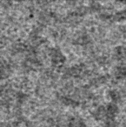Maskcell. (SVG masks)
I'll return each instance as SVG.
<instances>
[{
    "label": "cell",
    "instance_id": "6da1fadb",
    "mask_svg": "<svg viewBox=\"0 0 126 127\" xmlns=\"http://www.w3.org/2000/svg\"><path fill=\"white\" fill-rule=\"evenodd\" d=\"M50 58L51 61L56 65L63 64L65 61V57L61 51L58 48H52L50 51Z\"/></svg>",
    "mask_w": 126,
    "mask_h": 127
},
{
    "label": "cell",
    "instance_id": "7a4b0ae2",
    "mask_svg": "<svg viewBox=\"0 0 126 127\" xmlns=\"http://www.w3.org/2000/svg\"><path fill=\"white\" fill-rule=\"evenodd\" d=\"M106 112H107V120L105 123H111L116 118V116L118 113V107L115 103H110L106 106Z\"/></svg>",
    "mask_w": 126,
    "mask_h": 127
},
{
    "label": "cell",
    "instance_id": "3957f363",
    "mask_svg": "<svg viewBox=\"0 0 126 127\" xmlns=\"http://www.w3.org/2000/svg\"><path fill=\"white\" fill-rule=\"evenodd\" d=\"M113 55L117 61H125L126 60V46L119 45L114 49Z\"/></svg>",
    "mask_w": 126,
    "mask_h": 127
},
{
    "label": "cell",
    "instance_id": "277c9868",
    "mask_svg": "<svg viewBox=\"0 0 126 127\" xmlns=\"http://www.w3.org/2000/svg\"><path fill=\"white\" fill-rule=\"evenodd\" d=\"M95 119L99 120V121H104L106 122L107 120V112H106V107L105 106H99L96 109H95L93 112Z\"/></svg>",
    "mask_w": 126,
    "mask_h": 127
},
{
    "label": "cell",
    "instance_id": "5b68a950",
    "mask_svg": "<svg viewBox=\"0 0 126 127\" xmlns=\"http://www.w3.org/2000/svg\"><path fill=\"white\" fill-rule=\"evenodd\" d=\"M114 76L117 79L124 80L126 78V65H119L114 71Z\"/></svg>",
    "mask_w": 126,
    "mask_h": 127
},
{
    "label": "cell",
    "instance_id": "8992f818",
    "mask_svg": "<svg viewBox=\"0 0 126 127\" xmlns=\"http://www.w3.org/2000/svg\"><path fill=\"white\" fill-rule=\"evenodd\" d=\"M69 127H85L84 120L78 117H72L68 121Z\"/></svg>",
    "mask_w": 126,
    "mask_h": 127
},
{
    "label": "cell",
    "instance_id": "52a82bcc",
    "mask_svg": "<svg viewBox=\"0 0 126 127\" xmlns=\"http://www.w3.org/2000/svg\"><path fill=\"white\" fill-rule=\"evenodd\" d=\"M109 96H110L112 103H115V104L117 102H118L121 99V97H122V95H121L120 92L118 90H111L109 92Z\"/></svg>",
    "mask_w": 126,
    "mask_h": 127
},
{
    "label": "cell",
    "instance_id": "ba28073f",
    "mask_svg": "<svg viewBox=\"0 0 126 127\" xmlns=\"http://www.w3.org/2000/svg\"><path fill=\"white\" fill-rule=\"evenodd\" d=\"M16 127H19V126H16Z\"/></svg>",
    "mask_w": 126,
    "mask_h": 127
}]
</instances>
